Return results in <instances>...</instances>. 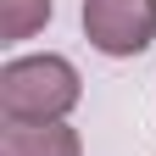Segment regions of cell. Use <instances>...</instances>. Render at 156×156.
Wrapping results in <instances>:
<instances>
[{"label": "cell", "instance_id": "obj_1", "mask_svg": "<svg viewBox=\"0 0 156 156\" xmlns=\"http://www.w3.org/2000/svg\"><path fill=\"white\" fill-rule=\"evenodd\" d=\"M78 67L67 56H17L0 67V112L6 123H62L78 106Z\"/></svg>", "mask_w": 156, "mask_h": 156}, {"label": "cell", "instance_id": "obj_2", "mask_svg": "<svg viewBox=\"0 0 156 156\" xmlns=\"http://www.w3.org/2000/svg\"><path fill=\"white\" fill-rule=\"evenodd\" d=\"M84 39L101 56H140L156 39V0H84Z\"/></svg>", "mask_w": 156, "mask_h": 156}, {"label": "cell", "instance_id": "obj_3", "mask_svg": "<svg viewBox=\"0 0 156 156\" xmlns=\"http://www.w3.org/2000/svg\"><path fill=\"white\" fill-rule=\"evenodd\" d=\"M78 134L67 123H6L0 128V156H78Z\"/></svg>", "mask_w": 156, "mask_h": 156}, {"label": "cell", "instance_id": "obj_4", "mask_svg": "<svg viewBox=\"0 0 156 156\" xmlns=\"http://www.w3.org/2000/svg\"><path fill=\"white\" fill-rule=\"evenodd\" d=\"M50 23V0H0V39L17 45V39H34Z\"/></svg>", "mask_w": 156, "mask_h": 156}]
</instances>
